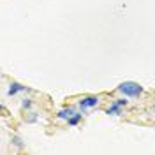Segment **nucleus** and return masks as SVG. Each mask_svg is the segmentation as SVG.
Here are the masks:
<instances>
[{"label": "nucleus", "instance_id": "obj_1", "mask_svg": "<svg viewBox=\"0 0 155 155\" xmlns=\"http://www.w3.org/2000/svg\"><path fill=\"white\" fill-rule=\"evenodd\" d=\"M118 92L124 94L125 97H130V99H136L143 94V87L136 81H124L118 85Z\"/></svg>", "mask_w": 155, "mask_h": 155}, {"label": "nucleus", "instance_id": "obj_2", "mask_svg": "<svg viewBox=\"0 0 155 155\" xmlns=\"http://www.w3.org/2000/svg\"><path fill=\"white\" fill-rule=\"evenodd\" d=\"M99 97L97 95H87L83 97V99H79V102H78V106H79V109L81 111H87V109H92V107H95L97 104H99Z\"/></svg>", "mask_w": 155, "mask_h": 155}, {"label": "nucleus", "instance_id": "obj_3", "mask_svg": "<svg viewBox=\"0 0 155 155\" xmlns=\"http://www.w3.org/2000/svg\"><path fill=\"white\" fill-rule=\"evenodd\" d=\"M125 106H127V97L125 99H116L115 102L106 109V115H109V116L122 115V107H125Z\"/></svg>", "mask_w": 155, "mask_h": 155}, {"label": "nucleus", "instance_id": "obj_4", "mask_svg": "<svg viewBox=\"0 0 155 155\" xmlns=\"http://www.w3.org/2000/svg\"><path fill=\"white\" fill-rule=\"evenodd\" d=\"M23 90H27V87H25V85H21V83H16V81H14V83H11L9 85V90H7V95H16V94H18V92H23Z\"/></svg>", "mask_w": 155, "mask_h": 155}, {"label": "nucleus", "instance_id": "obj_5", "mask_svg": "<svg viewBox=\"0 0 155 155\" xmlns=\"http://www.w3.org/2000/svg\"><path fill=\"white\" fill-rule=\"evenodd\" d=\"M74 113H76V109H74V107H64V109H60V111H58V118H60V120H69V118H71V116L74 115Z\"/></svg>", "mask_w": 155, "mask_h": 155}, {"label": "nucleus", "instance_id": "obj_6", "mask_svg": "<svg viewBox=\"0 0 155 155\" xmlns=\"http://www.w3.org/2000/svg\"><path fill=\"white\" fill-rule=\"evenodd\" d=\"M81 118H83V115H81V113H78V111H76V113H74V115H72V116H71V118L67 120V124H69L71 127H74V125H78V124L81 122Z\"/></svg>", "mask_w": 155, "mask_h": 155}, {"label": "nucleus", "instance_id": "obj_7", "mask_svg": "<svg viewBox=\"0 0 155 155\" xmlns=\"http://www.w3.org/2000/svg\"><path fill=\"white\" fill-rule=\"evenodd\" d=\"M12 143L18 146V148H23V141H21L19 137H12Z\"/></svg>", "mask_w": 155, "mask_h": 155}, {"label": "nucleus", "instance_id": "obj_8", "mask_svg": "<svg viewBox=\"0 0 155 155\" xmlns=\"http://www.w3.org/2000/svg\"><path fill=\"white\" fill-rule=\"evenodd\" d=\"M21 106H23V107H27V109H28V107L32 106V102H30V99H23V102H21Z\"/></svg>", "mask_w": 155, "mask_h": 155}, {"label": "nucleus", "instance_id": "obj_9", "mask_svg": "<svg viewBox=\"0 0 155 155\" xmlns=\"http://www.w3.org/2000/svg\"><path fill=\"white\" fill-rule=\"evenodd\" d=\"M153 109H155V106H153Z\"/></svg>", "mask_w": 155, "mask_h": 155}]
</instances>
